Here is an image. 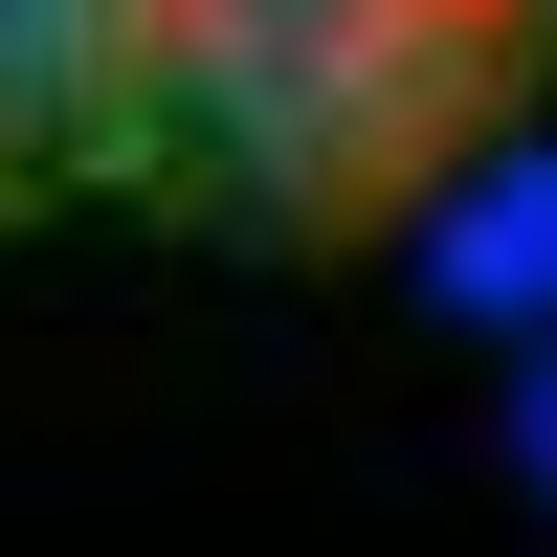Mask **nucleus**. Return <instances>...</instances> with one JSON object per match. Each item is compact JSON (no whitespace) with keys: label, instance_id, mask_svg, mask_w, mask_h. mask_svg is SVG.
<instances>
[{"label":"nucleus","instance_id":"obj_1","mask_svg":"<svg viewBox=\"0 0 557 557\" xmlns=\"http://www.w3.org/2000/svg\"><path fill=\"white\" fill-rule=\"evenodd\" d=\"M557 0H112V178L223 246H380L513 157Z\"/></svg>","mask_w":557,"mask_h":557},{"label":"nucleus","instance_id":"obj_2","mask_svg":"<svg viewBox=\"0 0 557 557\" xmlns=\"http://www.w3.org/2000/svg\"><path fill=\"white\" fill-rule=\"evenodd\" d=\"M424 290L469 312V335L557 357V134H513V157H469V178L424 201Z\"/></svg>","mask_w":557,"mask_h":557},{"label":"nucleus","instance_id":"obj_3","mask_svg":"<svg viewBox=\"0 0 557 557\" xmlns=\"http://www.w3.org/2000/svg\"><path fill=\"white\" fill-rule=\"evenodd\" d=\"M45 178H112V0H0V223Z\"/></svg>","mask_w":557,"mask_h":557},{"label":"nucleus","instance_id":"obj_4","mask_svg":"<svg viewBox=\"0 0 557 557\" xmlns=\"http://www.w3.org/2000/svg\"><path fill=\"white\" fill-rule=\"evenodd\" d=\"M513 491H557V357L513 380Z\"/></svg>","mask_w":557,"mask_h":557}]
</instances>
